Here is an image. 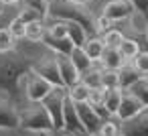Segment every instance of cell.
Listing matches in <instances>:
<instances>
[{"instance_id": "obj_1", "label": "cell", "mask_w": 148, "mask_h": 136, "mask_svg": "<svg viewBox=\"0 0 148 136\" xmlns=\"http://www.w3.org/2000/svg\"><path fill=\"white\" fill-rule=\"evenodd\" d=\"M33 69V61L18 53V51H8L0 53V91H4L10 100H18V87L23 77Z\"/></svg>"}, {"instance_id": "obj_2", "label": "cell", "mask_w": 148, "mask_h": 136, "mask_svg": "<svg viewBox=\"0 0 148 136\" xmlns=\"http://www.w3.org/2000/svg\"><path fill=\"white\" fill-rule=\"evenodd\" d=\"M49 16L61 19V21H73V23L81 25L89 37L97 35L95 33V16L85 6V2H77V0H49Z\"/></svg>"}, {"instance_id": "obj_3", "label": "cell", "mask_w": 148, "mask_h": 136, "mask_svg": "<svg viewBox=\"0 0 148 136\" xmlns=\"http://www.w3.org/2000/svg\"><path fill=\"white\" fill-rule=\"evenodd\" d=\"M18 128L29 132H39V134L55 132L51 116L41 102H31L29 106H23L18 110Z\"/></svg>"}, {"instance_id": "obj_4", "label": "cell", "mask_w": 148, "mask_h": 136, "mask_svg": "<svg viewBox=\"0 0 148 136\" xmlns=\"http://www.w3.org/2000/svg\"><path fill=\"white\" fill-rule=\"evenodd\" d=\"M65 93H67L65 87H53L47 93V98L41 102L45 106V110L49 112V116H51V122H53V130L55 132L65 130V124H63V100H65Z\"/></svg>"}, {"instance_id": "obj_5", "label": "cell", "mask_w": 148, "mask_h": 136, "mask_svg": "<svg viewBox=\"0 0 148 136\" xmlns=\"http://www.w3.org/2000/svg\"><path fill=\"white\" fill-rule=\"evenodd\" d=\"M33 71L39 73L43 79H47L53 87H65L61 73H59V65H57V55H49L43 57L39 61H33Z\"/></svg>"}, {"instance_id": "obj_6", "label": "cell", "mask_w": 148, "mask_h": 136, "mask_svg": "<svg viewBox=\"0 0 148 136\" xmlns=\"http://www.w3.org/2000/svg\"><path fill=\"white\" fill-rule=\"evenodd\" d=\"M23 79H25V93H27L29 102H43L47 98V93L53 89V85L47 79H43L39 73H35L33 69Z\"/></svg>"}, {"instance_id": "obj_7", "label": "cell", "mask_w": 148, "mask_h": 136, "mask_svg": "<svg viewBox=\"0 0 148 136\" xmlns=\"http://www.w3.org/2000/svg\"><path fill=\"white\" fill-rule=\"evenodd\" d=\"M75 108H77V114H79V120L87 132V136H97L99 134V126H101V116L93 110V106L89 102H75Z\"/></svg>"}, {"instance_id": "obj_8", "label": "cell", "mask_w": 148, "mask_h": 136, "mask_svg": "<svg viewBox=\"0 0 148 136\" xmlns=\"http://www.w3.org/2000/svg\"><path fill=\"white\" fill-rule=\"evenodd\" d=\"M120 134L122 136H148V106L142 108L134 118L120 122Z\"/></svg>"}, {"instance_id": "obj_9", "label": "cell", "mask_w": 148, "mask_h": 136, "mask_svg": "<svg viewBox=\"0 0 148 136\" xmlns=\"http://www.w3.org/2000/svg\"><path fill=\"white\" fill-rule=\"evenodd\" d=\"M63 124H65V130H67V132L87 136V132H85V128H83V124H81V120H79L75 102L69 98V93H65V100H63Z\"/></svg>"}, {"instance_id": "obj_10", "label": "cell", "mask_w": 148, "mask_h": 136, "mask_svg": "<svg viewBox=\"0 0 148 136\" xmlns=\"http://www.w3.org/2000/svg\"><path fill=\"white\" fill-rule=\"evenodd\" d=\"M142 108H144V104H142V102H140L130 89H124V93H122V102H120L118 112H116V118H118V122H126V120L134 118L138 112H142Z\"/></svg>"}, {"instance_id": "obj_11", "label": "cell", "mask_w": 148, "mask_h": 136, "mask_svg": "<svg viewBox=\"0 0 148 136\" xmlns=\"http://www.w3.org/2000/svg\"><path fill=\"white\" fill-rule=\"evenodd\" d=\"M18 128V108L14 100L8 95H0V130H14Z\"/></svg>"}, {"instance_id": "obj_12", "label": "cell", "mask_w": 148, "mask_h": 136, "mask_svg": "<svg viewBox=\"0 0 148 136\" xmlns=\"http://www.w3.org/2000/svg\"><path fill=\"white\" fill-rule=\"evenodd\" d=\"M103 16H108L112 23H118V21H124V19H130L134 14V4L130 0H112L108 2L101 10Z\"/></svg>"}, {"instance_id": "obj_13", "label": "cell", "mask_w": 148, "mask_h": 136, "mask_svg": "<svg viewBox=\"0 0 148 136\" xmlns=\"http://www.w3.org/2000/svg\"><path fill=\"white\" fill-rule=\"evenodd\" d=\"M57 65H59V73H61V79H63L65 89L71 87L73 83H77V81L81 79V73H79L77 67L73 65L71 57H67V55H57Z\"/></svg>"}, {"instance_id": "obj_14", "label": "cell", "mask_w": 148, "mask_h": 136, "mask_svg": "<svg viewBox=\"0 0 148 136\" xmlns=\"http://www.w3.org/2000/svg\"><path fill=\"white\" fill-rule=\"evenodd\" d=\"M43 43H45L55 55H67V57H69V55L73 53V49H75V45L71 43L69 37H51V35L45 33Z\"/></svg>"}, {"instance_id": "obj_15", "label": "cell", "mask_w": 148, "mask_h": 136, "mask_svg": "<svg viewBox=\"0 0 148 136\" xmlns=\"http://www.w3.org/2000/svg\"><path fill=\"white\" fill-rule=\"evenodd\" d=\"M142 75L132 67V63L128 61V63H124L120 69H118V87L120 89H130L138 79H140Z\"/></svg>"}, {"instance_id": "obj_16", "label": "cell", "mask_w": 148, "mask_h": 136, "mask_svg": "<svg viewBox=\"0 0 148 136\" xmlns=\"http://www.w3.org/2000/svg\"><path fill=\"white\" fill-rule=\"evenodd\" d=\"M103 69H114V71H118L126 61H124V57L120 55V51L116 49V47H106V51L101 53V57H99V61H97Z\"/></svg>"}, {"instance_id": "obj_17", "label": "cell", "mask_w": 148, "mask_h": 136, "mask_svg": "<svg viewBox=\"0 0 148 136\" xmlns=\"http://www.w3.org/2000/svg\"><path fill=\"white\" fill-rule=\"evenodd\" d=\"M83 51L87 53V57H89L93 63H97L99 57H101V53L106 51V43H103L101 35H91V37H87V41H85V45H83Z\"/></svg>"}, {"instance_id": "obj_18", "label": "cell", "mask_w": 148, "mask_h": 136, "mask_svg": "<svg viewBox=\"0 0 148 136\" xmlns=\"http://www.w3.org/2000/svg\"><path fill=\"white\" fill-rule=\"evenodd\" d=\"M122 93H124V89H120V87H108L103 91V108L108 110L110 116H116L118 106L122 102Z\"/></svg>"}, {"instance_id": "obj_19", "label": "cell", "mask_w": 148, "mask_h": 136, "mask_svg": "<svg viewBox=\"0 0 148 136\" xmlns=\"http://www.w3.org/2000/svg\"><path fill=\"white\" fill-rule=\"evenodd\" d=\"M67 37L71 39V43H73L75 47H83L89 35H87V31H85L81 25H77V23H73V21H67Z\"/></svg>"}, {"instance_id": "obj_20", "label": "cell", "mask_w": 148, "mask_h": 136, "mask_svg": "<svg viewBox=\"0 0 148 136\" xmlns=\"http://www.w3.org/2000/svg\"><path fill=\"white\" fill-rule=\"evenodd\" d=\"M45 31H47L45 21H33V23H27L25 39H29L31 43H41L43 37H45Z\"/></svg>"}, {"instance_id": "obj_21", "label": "cell", "mask_w": 148, "mask_h": 136, "mask_svg": "<svg viewBox=\"0 0 148 136\" xmlns=\"http://www.w3.org/2000/svg\"><path fill=\"white\" fill-rule=\"evenodd\" d=\"M69 57H71L73 65L77 67V71H79V73H85L87 69H91V67H93V61L87 57V53L83 51V47H75V49H73V53H71Z\"/></svg>"}, {"instance_id": "obj_22", "label": "cell", "mask_w": 148, "mask_h": 136, "mask_svg": "<svg viewBox=\"0 0 148 136\" xmlns=\"http://www.w3.org/2000/svg\"><path fill=\"white\" fill-rule=\"evenodd\" d=\"M118 51H120V55L124 57V61L128 63V61H132V59L140 53V43L134 41V39H126V37H124V41L118 45Z\"/></svg>"}, {"instance_id": "obj_23", "label": "cell", "mask_w": 148, "mask_h": 136, "mask_svg": "<svg viewBox=\"0 0 148 136\" xmlns=\"http://www.w3.org/2000/svg\"><path fill=\"white\" fill-rule=\"evenodd\" d=\"M81 81L89 87V89H106L103 85H101V69L97 67H91V69H87L85 73H81Z\"/></svg>"}, {"instance_id": "obj_24", "label": "cell", "mask_w": 148, "mask_h": 136, "mask_svg": "<svg viewBox=\"0 0 148 136\" xmlns=\"http://www.w3.org/2000/svg\"><path fill=\"white\" fill-rule=\"evenodd\" d=\"M67 93H69V98L73 100V102H87L89 100V93H91V89L79 79L77 83H73L71 87H67Z\"/></svg>"}, {"instance_id": "obj_25", "label": "cell", "mask_w": 148, "mask_h": 136, "mask_svg": "<svg viewBox=\"0 0 148 136\" xmlns=\"http://www.w3.org/2000/svg\"><path fill=\"white\" fill-rule=\"evenodd\" d=\"M130 91L144 104V108L148 106V77H140V79L130 87Z\"/></svg>"}, {"instance_id": "obj_26", "label": "cell", "mask_w": 148, "mask_h": 136, "mask_svg": "<svg viewBox=\"0 0 148 136\" xmlns=\"http://www.w3.org/2000/svg\"><path fill=\"white\" fill-rule=\"evenodd\" d=\"M14 47H16V39L12 37V33L8 31V27L0 29V53L14 51Z\"/></svg>"}, {"instance_id": "obj_27", "label": "cell", "mask_w": 148, "mask_h": 136, "mask_svg": "<svg viewBox=\"0 0 148 136\" xmlns=\"http://www.w3.org/2000/svg\"><path fill=\"white\" fill-rule=\"evenodd\" d=\"M130 63H132V67H134L142 77H148V51H140Z\"/></svg>"}, {"instance_id": "obj_28", "label": "cell", "mask_w": 148, "mask_h": 136, "mask_svg": "<svg viewBox=\"0 0 148 136\" xmlns=\"http://www.w3.org/2000/svg\"><path fill=\"white\" fill-rule=\"evenodd\" d=\"M21 2H23L25 6H29V8L37 10L43 21L49 19V0H21Z\"/></svg>"}, {"instance_id": "obj_29", "label": "cell", "mask_w": 148, "mask_h": 136, "mask_svg": "<svg viewBox=\"0 0 148 136\" xmlns=\"http://www.w3.org/2000/svg\"><path fill=\"white\" fill-rule=\"evenodd\" d=\"M101 39H103L106 47H116V49H118V45L124 41V33H122V31H118V29H110L108 33H103V35H101Z\"/></svg>"}, {"instance_id": "obj_30", "label": "cell", "mask_w": 148, "mask_h": 136, "mask_svg": "<svg viewBox=\"0 0 148 136\" xmlns=\"http://www.w3.org/2000/svg\"><path fill=\"white\" fill-rule=\"evenodd\" d=\"M8 31L12 33V37H14L16 41H21V39H25V33H27V23H25V21H21V19L16 16V19H12V23L8 25Z\"/></svg>"}, {"instance_id": "obj_31", "label": "cell", "mask_w": 148, "mask_h": 136, "mask_svg": "<svg viewBox=\"0 0 148 136\" xmlns=\"http://www.w3.org/2000/svg\"><path fill=\"white\" fill-rule=\"evenodd\" d=\"M101 85L108 87H118V71L114 69H103L101 67Z\"/></svg>"}, {"instance_id": "obj_32", "label": "cell", "mask_w": 148, "mask_h": 136, "mask_svg": "<svg viewBox=\"0 0 148 136\" xmlns=\"http://www.w3.org/2000/svg\"><path fill=\"white\" fill-rule=\"evenodd\" d=\"M120 134V122H112V120H103L99 126V134L97 136H118Z\"/></svg>"}, {"instance_id": "obj_33", "label": "cell", "mask_w": 148, "mask_h": 136, "mask_svg": "<svg viewBox=\"0 0 148 136\" xmlns=\"http://www.w3.org/2000/svg\"><path fill=\"white\" fill-rule=\"evenodd\" d=\"M18 19H21V21H25V23H33V21H43V19H41V14H39L37 10H33V8L25 6V4H23V8H21V12H18Z\"/></svg>"}, {"instance_id": "obj_34", "label": "cell", "mask_w": 148, "mask_h": 136, "mask_svg": "<svg viewBox=\"0 0 148 136\" xmlns=\"http://www.w3.org/2000/svg\"><path fill=\"white\" fill-rule=\"evenodd\" d=\"M112 21L108 19V16H103V14H99L97 19H95V33L97 35H103V33H108L110 29H112Z\"/></svg>"}, {"instance_id": "obj_35", "label": "cell", "mask_w": 148, "mask_h": 136, "mask_svg": "<svg viewBox=\"0 0 148 136\" xmlns=\"http://www.w3.org/2000/svg\"><path fill=\"white\" fill-rule=\"evenodd\" d=\"M130 2L134 4V12H138L148 21V0H130Z\"/></svg>"}, {"instance_id": "obj_36", "label": "cell", "mask_w": 148, "mask_h": 136, "mask_svg": "<svg viewBox=\"0 0 148 136\" xmlns=\"http://www.w3.org/2000/svg\"><path fill=\"white\" fill-rule=\"evenodd\" d=\"M57 136H75V134H71V132H67V130H61Z\"/></svg>"}, {"instance_id": "obj_37", "label": "cell", "mask_w": 148, "mask_h": 136, "mask_svg": "<svg viewBox=\"0 0 148 136\" xmlns=\"http://www.w3.org/2000/svg\"><path fill=\"white\" fill-rule=\"evenodd\" d=\"M2 4H14V2H21V0H0Z\"/></svg>"}, {"instance_id": "obj_38", "label": "cell", "mask_w": 148, "mask_h": 136, "mask_svg": "<svg viewBox=\"0 0 148 136\" xmlns=\"http://www.w3.org/2000/svg\"><path fill=\"white\" fill-rule=\"evenodd\" d=\"M144 37L148 39V25H146V31H144Z\"/></svg>"}, {"instance_id": "obj_39", "label": "cell", "mask_w": 148, "mask_h": 136, "mask_svg": "<svg viewBox=\"0 0 148 136\" xmlns=\"http://www.w3.org/2000/svg\"><path fill=\"white\" fill-rule=\"evenodd\" d=\"M0 14H2V2H0Z\"/></svg>"}, {"instance_id": "obj_40", "label": "cell", "mask_w": 148, "mask_h": 136, "mask_svg": "<svg viewBox=\"0 0 148 136\" xmlns=\"http://www.w3.org/2000/svg\"><path fill=\"white\" fill-rule=\"evenodd\" d=\"M77 2H89V0H77Z\"/></svg>"}, {"instance_id": "obj_41", "label": "cell", "mask_w": 148, "mask_h": 136, "mask_svg": "<svg viewBox=\"0 0 148 136\" xmlns=\"http://www.w3.org/2000/svg\"><path fill=\"white\" fill-rule=\"evenodd\" d=\"M118 136H122V134H118Z\"/></svg>"}]
</instances>
